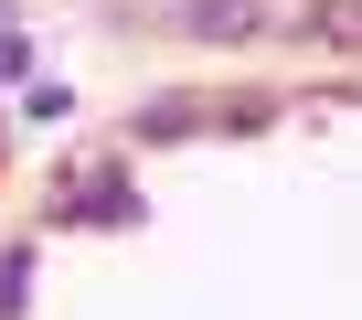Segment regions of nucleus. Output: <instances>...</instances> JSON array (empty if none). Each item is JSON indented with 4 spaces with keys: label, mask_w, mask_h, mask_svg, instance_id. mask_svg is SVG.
I'll return each mask as SVG.
<instances>
[{
    "label": "nucleus",
    "mask_w": 362,
    "mask_h": 320,
    "mask_svg": "<svg viewBox=\"0 0 362 320\" xmlns=\"http://www.w3.org/2000/svg\"><path fill=\"white\" fill-rule=\"evenodd\" d=\"M181 33H192V43H245L267 22H256V0H181Z\"/></svg>",
    "instance_id": "nucleus-1"
},
{
    "label": "nucleus",
    "mask_w": 362,
    "mask_h": 320,
    "mask_svg": "<svg viewBox=\"0 0 362 320\" xmlns=\"http://www.w3.org/2000/svg\"><path fill=\"white\" fill-rule=\"evenodd\" d=\"M309 33H320V43H341V54H362V0H320Z\"/></svg>",
    "instance_id": "nucleus-2"
}]
</instances>
